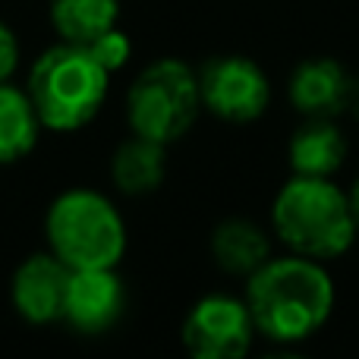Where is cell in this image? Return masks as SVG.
Here are the masks:
<instances>
[{"mask_svg": "<svg viewBox=\"0 0 359 359\" xmlns=\"http://www.w3.org/2000/svg\"><path fill=\"white\" fill-rule=\"evenodd\" d=\"M271 227L293 255L316 262L341 259L359 236L350 196L331 177L293 174L274 196Z\"/></svg>", "mask_w": 359, "mask_h": 359, "instance_id": "2", "label": "cell"}, {"mask_svg": "<svg viewBox=\"0 0 359 359\" xmlns=\"http://www.w3.org/2000/svg\"><path fill=\"white\" fill-rule=\"evenodd\" d=\"M255 334L246 299L227 293L198 299L183 322V347L196 359H243Z\"/></svg>", "mask_w": 359, "mask_h": 359, "instance_id": "7", "label": "cell"}, {"mask_svg": "<svg viewBox=\"0 0 359 359\" xmlns=\"http://www.w3.org/2000/svg\"><path fill=\"white\" fill-rule=\"evenodd\" d=\"M353 82L331 57H309L290 76V101L303 117H341L350 104Z\"/></svg>", "mask_w": 359, "mask_h": 359, "instance_id": "10", "label": "cell"}, {"mask_svg": "<svg viewBox=\"0 0 359 359\" xmlns=\"http://www.w3.org/2000/svg\"><path fill=\"white\" fill-rule=\"evenodd\" d=\"M82 48H88V54H92L95 60H98L101 67L107 69V73H117V69L123 67L126 60H130L133 44H130V38H126L123 32L114 25V29H107L104 35H98L95 41L82 44Z\"/></svg>", "mask_w": 359, "mask_h": 359, "instance_id": "16", "label": "cell"}, {"mask_svg": "<svg viewBox=\"0 0 359 359\" xmlns=\"http://www.w3.org/2000/svg\"><path fill=\"white\" fill-rule=\"evenodd\" d=\"M48 243L67 268H117L126 227L111 198L95 189H69L48 208Z\"/></svg>", "mask_w": 359, "mask_h": 359, "instance_id": "4", "label": "cell"}, {"mask_svg": "<svg viewBox=\"0 0 359 359\" xmlns=\"http://www.w3.org/2000/svg\"><path fill=\"white\" fill-rule=\"evenodd\" d=\"M164 149H168V145L133 133V139L120 145L111 161V177H114V183H117V189L126 192V196L155 192L158 186L164 183V170H168V164H164Z\"/></svg>", "mask_w": 359, "mask_h": 359, "instance_id": "13", "label": "cell"}, {"mask_svg": "<svg viewBox=\"0 0 359 359\" xmlns=\"http://www.w3.org/2000/svg\"><path fill=\"white\" fill-rule=\"evenodd\" d=\"M350 196V208H353V217H356V227H359V177H356V183H353V189L347 192Z\"/></svg>", "mask_w": 359, "mask_h": 359, "instance_id": "18", "label": "cell"}, {"mask_svg": "<svg viewBox=\"0 0 359 359\" xmlns=\"http://www.w3.org/2000/svg\"><path fill=\"white\" fill-rule=\"evenodd\" d=\"M202 107L227 123H252L268 111L271 82L255 60L240 54L215 57L198 73Z\"/></svg>", "mask_w": 359, "mask_h": 359, "instance_id": "6", "label": "cell"}, {"mask_svg": "<svg viewBox=\"0 0 359 359\" xmlns=\"http://www.w3.org/2000/svg\"><path fill=\"white\" fill-rule=\"evenodd\" d=\"M69 271L54 252H38L25 259L13 274V306L32 325H48L63 318Z\"/></svg>", "mask_w": 359, "mask_h": 359, "instance_id": "9", "label": "cell"}, {"mask_svg": "<svg viewBox=\"0 0 359 359\" xmlns=\"http://www.w3.org/2000/svg\"><path fill=\"white\" fill-rule=\"evenodd\" d=\"M246 306L255 331L278 344L309 341L334 309V284L322 262L306 255L268 259L249 274Z\"/></svg>", "mask_w": 359, "mask_h": 359, "instance_id": "1", "label": "cell"}, {"mask_svg": "<svg viewBox=\"0 0 359 359\" xmlns=\"http://www.w3.org/2000/svg\"><path fill=\"white\" fill-rule=\"evenodd\" d=\"M38 130L41 120L29 95L10 82H0V164H13L29 155L38 142Z\"/></svg>", "mask_w": 359, "mask_h": 359, "instance_id": "14", "label": "cell"}, {"mask_svg": "<svg viewBox=\"0 0 359 359\" xmlns=\"http://www.w3.org/2000/svg\"><path fill=\"white\" fill-rule=\"evenodd\" d=\"M16 63H19L16 35L10 32V25L0 22V82H6L13 73H16Z\"/></svg>", "mask_w": 359, "mask_h": 359, "instance_id": "17", "label": "cell"}, {"mask_svg": "<svg viewBox=\"0 0 359 359\" xmlns=\"http://www.w3.org/2000/svg\"><path fill=\"white\" fill-rule=\"evenodd\" d=\"M123 312V284L114 268H73L63 299V322L82 334H101Z\"/></svg>", "mask_w": 359, "mask_h": 359, "instance_id": "8", "label": "cell"}, {"mask_svg": "<svg viewBox=\"0 0 359 359\" xmlns=\"http://www.w3.org/2000/svg\"><path fill=\"white\" fill-rule=\"evenodd\" d=\"M293 174L299 177H331L347 158V139L341 126L328 117H306L287 145Z\"/></svg>", "mask_w": 359, "mask_h": 359, "instance_id": "11", "label": "cell"}, {"mask_svg": "<svg viewBox=\"0 0 359 359\" xmlns=\"http://www.w3.org/2000/svg\"><path fill=\"white\" fill-rule=\"evenodd\" d=\"M211 255L227 274H252L271 259V243L259 224L246 217H230L211 233Z\"/></svg>", "mask_w": 359, "mask_h": 359, "instance_id": "12", "label": "cell"}, {"mask_svg": "<svg viewBox=\"0 0 359 359\" xmlns=\"http://www.w3.org/2000/svg\"><path fill=\"white\" fill-rule=\"evenodd\" d=\"M120 0H50V22L60 41L88 44L117 25Z\"/></svg>", "mask_w": 359, "mask_h": 359, "instance_id": "15", "label": "cell"}, {"mask_svg": "<svg viewBox=\"0 0 359 359\" xmlns=\"http://www.w3.org/2000/svg\"><path fill=\"white\" fill-rule=\"evenodd\" d=\"M198 111H202L198 73H192L183 60H174V57L145 67L126 95V117H130L133 133L161 145L186 136Z\"/></svg>", "mask_w": 359, "mask_h": 359, "instance_id": "5", "label": "cell"}, {"mask_svg": "<svg viewBox=\"0 0 359 359\" xmlns=\"http://www.w3.org/2000/svg\"><path fill=\"white\" fill-rule=\"evenodd\" d=\"M107 73L82 44L60 41L44 50L29 73V95L41 126L57 133L82 130L107 98Z\"/></svg>", "mask_w": 359, "mask_h": 359, "instance_id": "3", "label": "cell"}]
</instances>
